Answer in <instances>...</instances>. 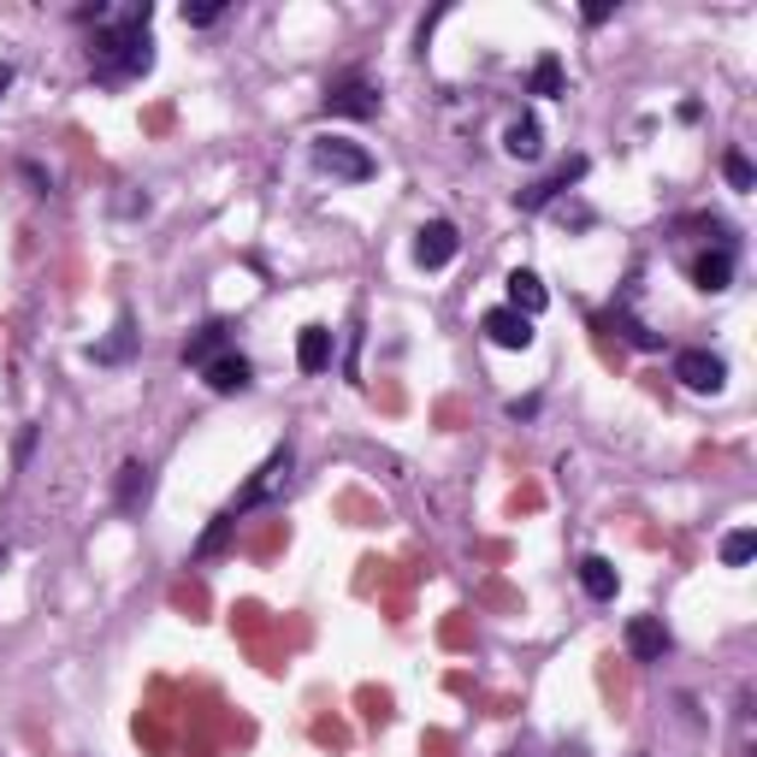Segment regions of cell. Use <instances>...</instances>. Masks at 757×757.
Segmentation results:
<instances>
[{"label":"cell","instance_id":"11","mask_svg":"<svg viewBox=\"0 0 757 757\" xmlns=\"http://www.w3.org/2000/svg\"><path fill=\"white\" fill-rule=\"evenodd\" d=\"M545 302H550V297H545L539 272L515 267V272H509V308H515V314H527V320H532V314H545Z\"/></svg>","mask_w":757,"mask_h":757},{"label":"cell","instance_id":"4","mask_svg":"<svg viewBox=\"0 0 757 757\" xmlns=\"http://www.w3.org/2000/svg\"><path fill=\"white\" fill-rule=\"evenodd\" d=\"M456 249H462V237H456L450 219H426V226L415 231V261H421L426 272L450 267V261H456Z\"/></svg>","mask_w":757,"mask_h":757},{"label":"cell","instance_id":"7","mask_svg":"<svg viewBox=\"0 0 757 757\" xmlns=\"http://www.w3.org/2000/svg\"><path fill=\"white\" fill-rule=\"evenodd\" d=\"M479 332H486L497 350H532V320L515 314V308H491V314L479 320Z\"/></svg>","mask_w":757,"mask_h":757},{"label":"cell","instance_id":"21","mask_svg":"<svg viewBox=\"0 0 757 757\" xmlns=\"http://www.w3.org/2000/svg\"><path fill=\"white\" fill-rule=\"evenodd\" d=\"M722 172H728V184H734V189H751V184H757V172H751V160H746L739 148L722 154Z\"/></svg>","mask_w":757,"mask_h":757},{"label":"cell","instance_id":"10","mask_svg":"<svg viewBox=\"0 0 757 757\" xmlns=\"http://www.w3.org/2000/svg\"><path fill=\"white\" fill-rule=\"evenodd\" d=\"M693 284L704 290V297L728 290V284H734V249L722 243V249H711V255H698V261H693Z\"/></svg>","mask_w":757,"mask_h":757},{"label":"cell","instance_id":"1","mask_svg":"<svg viewBox=\"0 0 757 757\" xmlns=\"http://www.w3.org/2000/svg\"><path fill=\"white\" fill-rule=\"evenodd\" d=\"M90 65L95 77H143L154 65V42H148V7H131L125 19L101 24L95 42H90Z\"/></svg>","mask_w":757,"mask_h":757},{"label":"cell","instance_id":"3","mask_svg":"<svg viewBox=\"0 0 757 757\" xmlns=\"http://www.w3.org/2000/svg\"><path fill=\"white\" fill-rule=\"evenodd\" d=\"M325 113L332 118H373L378 113V83H367L361 72L325 83Z\"/></svg>","mask_w":757,"mask_h":757},{"label":"cell","instance_id":"2","mask_svg":"<svg viewBox=\"0 0 757 757\" xmlns=\"http://www.w3.org/2000/svg\"><path fill=\"white\" fill-rule=\"evenodd\" d=\"M308 154H314L320 172H332V178H350V184H367L373 172H378L373 154L361 148V143H343V136H314V148H308Z\"/></svg>","mask_w":757,"mask_h":757},{"label":"cell","instance_id":"18","mask_svg":"<svg viewBox=\"0 0 757 757\" xmlns=\"http://www.w3.org/2000/svg\"><path fill=\"white\" fill-rule=\"evenodd\" d=\"M131 343H136V325H131V314L113 325V338H101V343H90V361H101V367H113V361H125L131 355Z\"/></svg>","mask_w":757,"mask_h":757},{"label":"cell","instance_id":"17","mask_svg":"<svg viewBox=\"0 0 757 757\" xmlns=\"http://www.w3.org/2000/svg\"><path fill=\"white\" fill-rule=\"evenodd\" d=\"M214 355H226V325H219V320L201 325V332L184 343V361H189V367H208Z\"/></svg>","mask_w":757,"mask_h":757},{"label":"cell","instance_id":"6","mask_svg":"<svg viewBox=\"0 0 757 757\" xmlns=\"http://www.w3.org/2000/svg\"><path fill=\"white\" fill-rule=\"evenodd\" d=\"M580 178H587V154H574V160H562L557 172H550V178H539V184H532V189H521V208H527V214H539V208H550V201H557V196H562L568 184H580Z\"/></svg>","mask_w":757,"mask_h":757},{"label":"cell","instance_id":"23","mask_svg":"<svg viewBox=\"0 0 757 757\" xmlns=\"http://www.w3.org/2000/svg\"><path fill=\"white\" fill-rule=\"evenodd\" d=\"M7 90H12V65L0 60V95H7Z\"/></svg>","mask_w":757,"mask_h":757},{"label":"cell","instance_id":"19","mask_svg":"<svg viewBox=\"0 0 757 757\" xmlns=\"http://www.w3.org/2000/svg\"><path fill=\"white\" fill-rule=\"evenodd\" d=\"M751 557H757V532H751V527H734L728 539H722V562H728V568H746Z\"/></svg>","mask_w":757,"mask_h":757},{"label":"cell","instance_id":"16","mask_svg":"<svg viewBox=\"0 0 757 757\" xmlns=\"http://www.w3.org/2000/svg\"><path fill=\"white\" fill-rule=\"evenodd\" d=\"M284 479H290V450H279V456H272V462H267L261 474L249 479V491L237 497V509H249V504H261V497H272V491L284 486Z\"/></svg>","mask_w":757,"mask_h":757},{"label":"cell","instance_id":"8","mask_svg":"<svg viewBox=\"0 0 757 757\" xmlns=\"http://www.w3.org/2000/svg\"><path fill=\"white\" fill-rule=\"evenodd\" d=\"M628 651H633V663H663L668 628L657 622V615H633V622H628Z\"/></svg>","mask_w":757,"mask_h":757},{"label":"cell","instance_id":"12","mask_svg":"<svg viewBox=\"0 0 757 757\" xmlns=\"http://www.w3.org/2000/svg\"><path fill=\"white\" fill-rule=\"evenodd\" d=\"M297 367H302V373H325V367H332V332H325V325H302V338H297Z\"/></svg>","mask_w":757,"mask_h":757},{"label":"cell","instance_id":"9","mask_svg":"<svg viewBox=\"0 0 757 757\" xmlns=\"http://www.w3.org/2000/svg\"><path fill=\"white\" fill-rule=\"evenodd\" d=\"M201 378H208V391H219V397H237V391H249V378H255V367L243 355H214L208 367H201Z\"/></svg>","mask_w":757,"mask_h":757},{"label":"cell","instance_id":"15","mask_svg":"<svg viewBox=\"0 0 757 757\" xmlns=\"http://www.w3.org/2000/svg\"><path fill=\"white\" fill-rule=\"evenodd\" d=\"M580 587H587V598H598V604H610L615 587H622V574H615L610 557H587L580 562Z\"/></svg>","mask_w":757,"mask_h":757},{"label":"cell","instance_id":"5","mask_svg":"<svg viewBox=\"0 0 757 757\" xmlns=\"http://www.w3.org/2000/svg\"><path fill=\"white\" fill-rule=\"evenodd\" d=\"M675 378L686 391H722V385H728V361L711 355V350H681L675 355Z\"/></svg>","mask_w":757,"mask_h":757},{"label":"cell","instance_id":"14","mask_svg":"<svg viewBox=\"0 0 757 757\" xmlns=\"http://www.w3.org/2000/svg\"><path fill=\"white\" fill-rule=\"evenodd\" d=\"M504 154H509V160H539V154H545L539 118H515V125L504 131Z\"/></svg>","mask_w":757,"mask_h":757},{"label":"cell","instance_id":"13","mask_svg":"<svg viewBox=\"0 0 757 757\" xmlns=\"http://www.w3.org/2000/svg\"><path fill=\"white\" fill-rule=\"evenodd\" d=\"M148 491H154V474H148V462H125L118 468V509L125 515H136L148 504Z\"/></svg>","mask_w":757,"mask_h":757},{"label":"cell","instance_id":"22","mask_svg":"<svg viewBox=\"0 0 757 757\" xmlns=\"http://www.w3.org/2000/svg\"><path fill=\"white\" fill-rule=\"evenodd\" d=\"M219 12H226V7H184V24L208 30V24H219Z\"/></svg>","mask_w":757,"mask_h":757},{"label":"cell","instance_id":"20","mask_svg":"<svg viewBox=\"0 0 757 757\" xmlns=\"http://www.w3.org/2000/svg\"><path fill=\"white\" fill-rule=\"evenodd\" d=\"M532 95H562V65H557V54H545L539 65H532Z\"/></svg>","mask_w":757,"mask_h":757}]
</instances>
